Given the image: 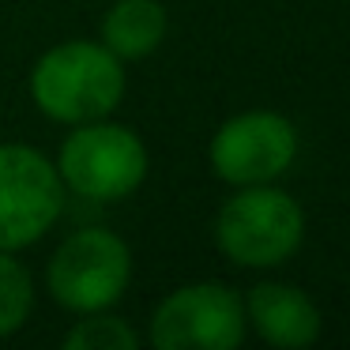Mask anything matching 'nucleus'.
I'll list each match as a JSON object with an SVG mask.
<instances>
[{
  "label": "nucleus",
  "instance_id": "nucleus-11",
  "mask_svg": "<svg viewBox=\"0 0 350 350\" xmlns=\"http://www.w3.org/2000/svg\"><path fill=\"white\" fill-rule=\"evenodd\" d=\"M64 347L68 350H139L144 339L121 317H109L106 309H98V312H83V320L64 335Z\"/></svg>",
  "mask_w": 350,
  "mask_h": 350
},
{
  "label": "nucleus",
  "instance_id": "nucleus-4",
  "mask_svg": "<svg viewBox=\"0 0 350 350\" xmlns=\"http://www.w3.org/2000/svg\"><path fill=\"white\" fill-rule=\"evenodd\" d=\"M132 279V252L113 230L87 226L57 245L46 267V286L61 309L98 312L121 301Z\"/></svg>",
  "mask_w": 350,
  "mask_h": 350
},
{
  "label": "nucleus",
  "instance_id": "nucleus-9",
  "mask_svg": "<svg viewBox=\"0 0 350 350\" xmlns=\"http://www.w3.org/2000/svg\"><path fill=\"white\" fill-rule=\"evenodd\" d=\"M166 38V8L159 0H113L102 16V46L121 61H144Z\"/></svg>",
  "mask_w": 350,
  "mask_h": 350
},
{
  "label": "nucleus",
  "instance_id": "nucleus-7",
  "mask_svg": "<svg viewBox=\"0 0 350 350\" xmlns=\"http://www.w3.org/2000/svg\"><path fill=\"white\" fill-rule=\"evenodd\" d=\"M207 159L226 185H271L297 159V132L286 117L271 109L237 113L211 136Z\"/></svg>",
  "mask_w": 350,
  "mask_h": 350
},
{
  "label": "nucleus",
  "instance_id": "nucleus-3",
  "mask_svg": "<svg viewBox=\"0 0 350 350\" xmlns=\"http://www.w3.org/2000/svg\"><path fill=\"white\" fill-rule=\"evenodd\" d=\"M57 174L64 189L94 204H117L132 196L147 177V147L124 124L87 121L76 124L57 154Z\"/></svg>",
  "mask_w": 350,
  "mask_h": 350
},
{
  "label": "nucleus",
  "instance_id": "nucleus-2",
  "mask_svg": "<svg viewBox=\"0 0 350 350\" xmlns=\"http://www.w3.org/2000/svg\"><path fill=\"white\" fill-rule=\"evenodd\" d=\"M305 211L297 200L271 185H241L219 207L215 241L241 267H279L301 249Z\"/></svg>",
  "mask_w": 350,
  "mask_h": 350
},
{
  "label": "nucleus",
  "instance_id": "nucleus-8",
  "mask_svg": "<svg viewBox=\"0 0 350 350\" xmlns=\"http://www.w3.org/2000/svg\"><path fill=\"white\" fill-rule=\"evenodd\" d=\"M245 320L267 347L297 350L320 339V309L290 282H260L245 297Z\"/></svg>",
  "mask_w": 350,
  "mask_h": 350
},
{
  "label": "nucleus",
  "instance_id": "nucleus-10",
  "mask_svg": "<svg viewBox=\"0 0 350 350\" xmlns=\"http://www.w3.org/2000/svg\"><path fill=\"white\" fill-rule=\"evenodd\" d=\"M34 305V282L31 271L19 264L12 252L0 249V339L16 335L27 324Z\"/></svg>",
  "mask_w": 350,
  "mask_h": 350
},
{
  "label": "nucleus",
  "instance_id": "nucleus-6",
  "mask_svg": "<svg viewBox=\"0 0 350 350\" xmlns=\"http://www.w3.org/2000/svg\"><path fill=\"white\" fill-rule=\"evenodd\" d=\"M64 211L57 166L23 144H0V249L34 245Z\"/></svg>",
  "mask_w": 350,
  "mask_h": 350
},
{
  "label": "nucleus",
  "instance_id": "nucleus-1",
  "mask_svg": "<svg viewBox=\"0 0 350 350\" xmlns=\"http://www.w3.org/2000/svg\"><path fill=\"white\" fill-rule=\"evenodd\" d=\"M31 98L49 121L87 124L109 117L124 98V61L102 42H61L31 72Z\"/></svg>",
  "mask_w": 350,
  "mask_h": 350
},
{
  "label": "nucleus",
  "instance_id": "nucleus-5",
  "mask_svg": "<svg viewBox=\"0 0 350 350\" xmlns=\"http://www.w3.org/2000/svg\"><path fill=\"white\" fill-rule=\"evenodd\" d=\"M245 332L249 320L237 290L222 282H192L154 309L147 339L159 350H234Z\"/></svg>",
  "mask_w": 350,
  "mask_h": 350
}]
</instances>
